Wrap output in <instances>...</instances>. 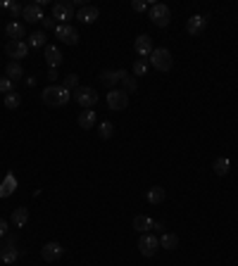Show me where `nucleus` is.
<instances>
[{
	"instance_id": "obj_1",
	"label": "nucleus",
	"mask_w": 238,
	"mask_h": 266,
	"mask_svg": "<svg viewBox=\"0 0 238 266\" xmlns=\"http://www.w3.org/2000/svg\"><path fill=\"white\" fill-rule=\"evenodd\" d=\"M41 100L46 102L48 107H62V105H67V102L71 100V93L69 91H64L62 86H48L43 88V93H41Z\"/></svg>"
},
{
	"instance_id": "obj_2",
	"label": "nucleus",
	"mask_w": 238,
	"mask_h": 266,
	"mask_svg": "<svg viewBox=\"0 0 238 266\" xmlns=\"http://www.w3.org/2000/svg\"><path fill=\"white\" fill-rule=\"evenodd\" d=\"M148 60H150V64L157 71H169L174 67V57H172V53H169L167 48H155Z\"/></svg>"
},
{
	"instance_id": "obj_3",
	"label": "nucleus",
	"mask_w": 238,
	"mask_h": 266,
	"mask_svg": "<svg viewBox=\"0 0 238 266\" xmlns=\"http://www.w3.org/2000/svg\"><path fill=\"white\" fill-rule=\"evenodd\" d=\"M71 98L76 100V105L79 107H84V110H91L95 102H98V91L91 86H79L74 93H71Z\"/></svg>"
},
{
	"instance_id": "obj_4",
	"label": "nucleus",
	"mask_w": 238,
	"mask_h": 266,
	"mask_svg": "<svg viewBox=\"0 0 238 266\" xmlns=\"http://www.w3.org/2000/svg\"><path fill=\"white\" fill-rule=\"evenodd\" d=\"M148 15H150V22L155 24V26H167L169 24V19H172V12H169V8L167 5H162V3H150V10H148Z\"/></svg>"
},
{
	"instance_id": "obj_5",
	"label": "nucleus",
	"mask_w": 238,
	"mask_h": 266,
	"mask_svg": "<svg viewBox=\"0 0 238 266\" xmlns=\"http://www.w3.org/2000/svg\"><path fill=\"white\" fill-rule=\"evenodd\" d=\"M41 257L48 264H55V261H60L64 257V247L60 243H55V240H50V243H46L41 247Z\"/></svg>"
},
{
	"instance_id": "obj_6",
	"label": "nucleus",
	"mask_w": 238,
	"mask_h": 266,
	"mask_svg": "<svg viewBox=\"0 0 238 266\" xmlns=\"http://www.w3.org/2000/svg\"><path fill=\"white\" fill-rule=\"evenodd\" d=\"M53 19L60 24H67V19H74V3L71 0H62L53 5Z\"/></svg>"
},
{
	"instance_id": "obj_7",
	"label": "nucleus",
	"mask_w": 238,
	"mask_h": 266,
	"mask_svg": "<svg viewBox=\"0 0 238 266\" xmlns=\"http://www.w3.org/2000/svg\"><path fill=\"white\" fill-rule=\"evenodd\" d=\"M157 250H160L157 235L143 233V235H141V240H138V252H141L143 257H152V254H157Z\"/></svg>"
},
{
	"instance_id": "obj_8",
	"label": "nucleus",
	"mask_w": 238,
	"mask_h": 266,
	"mask_svg": "<svg viewBox=\"0 0 238 266\" xmlns=\"http://www.w3.org/2000/svg\"><path fill=\"white\" fill-rule=\"evenodd\" d=\"M55 36L62 40L64 46H76V43H79V31H76L71 24H57Z\"/></svg>"
},
{
	"instance_id": "obj_9",
	"label": "nucleus",
	"mask_w": 238,
	"mask_h": 266,
	"mask_svg": "<svg viewBox=\"0 0 238 266\" xmlns=\"http://www.w3.org/2000/svg\"><path fill=\"white\" fill-rule=\"evenodd\" d=\"M5 55L12 57V62H19L24 57L29 55V43H24V40H10L8 46H5Z\"/></svg>"
},
{
	"instance_id": "obj_10",
	"label": "nucleus",
	"mask_w": 238,
	"mask_h": 266,
	"mask_svg": "<svg viewBox=\"0 0 238 266\" xmlns=\"http://www.w3.org/2000/svg\"><path fill=\"white\" fill-rule=\"evenodd\" d=\"M129 105V93H124V91H117V88H112L110 93H107V107L114 112L119 110H127Z\"/></svg>"
},
{
	"instance_id": "obj_11",
	"label": "nucleus",
	"mask_w": 238,
	"mask_h": 266,
	"mask_svg": "<svg viewBox=\"0 0 238 266\" xmlns=\"http://www.w3.org/2000/svg\"><path fill=\"white\" fill-rule=\"evenodd\" d=\"M124 76H127V71L124 69H105V71H100V76L98 78H100V83H103L105 88H110L112 91L117 83H122V78Z\"/></svg>"
},
{
	"instance_id": "obj_12",
	"label": "nucleus",
	"mask_w": 238,
	"mask_h": 266,
	"mask_svg": "<svg viewBox=\"0 0 238 266\" xmlns=\"http://www.w3.org/2000/svg\"><path fill=\"white\" fill-rule=\"evenodd\" d=\"M43 57H46V62H48L50 69H57V67L62 64V60H64L62 50H60L57 46H46L43 48Z\"/></svg>"
},
{
	"instance_id": "obj_13",
	"label": "nucleus",
	"mask_w": 238,
	"mask_h": 266,
	"mask_svg": "<svg viewBox=\"0 0 238 266\" xmlns=\"http://www.w3.org/2000/svg\"><path fill=\"white\" fill-rule=\"evenodd\" d=\"M24 22H29V24H36V22H43V8H41L38 3H29V5H24Z\"/></svg>"
},
{
	"instance_id": "obj_14",
	"label": "nucleus",
	"mask_w": 238,
	"mask_h": 266,
	"mask_svg": "<svg viewBox=\"0 0 238 266\" xmlns=\"http://www.w3.org/2000/svg\"><path fill=\"white\" fill-rule=\"evenodd\" d=\"M205 26H207V15H193L186 22V31L190 36H200V33L205 31Z\"/></svg>"
},
{
	"instance_id": "obj_15",
	"label": "nucleus",
	"mask_w": 238,
	"mask_h": 266,
	"mask_svg": "<svg viewBox=\"0 0 238 266\" xmlns=\"http://www.w3.org/2000/svg\"><path fill=\"white\" fill-rule=\"evenodd\" d=\"M134 48L141 57H150V53L155 50V48H152V38L148 36V33H141V36L134 40Z\"/></svg>"
},
{
	"instance_id": "obj_16",
	"label": "nucleus",
	"mask_w": 238,
	"mask_h": 266,
	"mask_svg": "<svg viewBox=\"0 0 238 266\" xmlns=\"http://www.w3.org/2000/svg\"><path fill=\"white\" fill-rule=\"evenodd\" d=\"M98 17H100V10L95 8V5H81L79 12H76V19L81 24H93Z\"/></svg>"
},
{
	"instance_id": "obj_17",
	"label": "nucleus",
	"mask_w": 238,
	"mask_h": 266,
	"mask_svg": "<svg viewBox=\"0 0 238 266\" xmlns=\"http://www.w3.org/2000/svg\"><path fill=\"white\" fill-rule=\"evenodd\" d=\"M76 121H79V126L84 128V131H91V128L98 124V114H95L93 110H84L79 114V119H76Z\"/></svg>"
},
{
	"instance_id": "obj_18",
	"label": "nucleus",
	"mask_w": 238,
	"mask_h": 266,
	"mask_svg": "<svg viewBox=\"0 0 238 266\" xmlns=\"http://www.w3.org/2000/svg\"><path fill=\"white\" fill-rule=\"evenodd\" d=\"M17 190V179H15V173H8L5 179H3V183H0V197L5 200V197H10L12 193Z\"/></svg>"
},
{
	"instance_id": "obj_19",
	"label": "nucleus",
	"mask_w": 238,
	"mask_h": 266,
	"mask_svg": "<svg viewBox=\"0 0 238 266\" xmlns=\"http://www.w3.org/2000/svg\"><path fill=\"white\" fill-rule=\"evenodd\" d=\"M0 259H3L5 264H15L17 259H19V250H17V245H3V250H0Z\"/></svg>"
},
{
	"instance_id": "obj_20",
	"label": "nucleus",
	"mask_w": 238,
	"mask_h": 266,
	"mask_svg": "<svg viewBox=\"0 0 238 266\" xmlns=\"http://www.w3.org/2000/svg\"><path fill=\"white\" fill-rule=\"evenodd\" d=\"M5 76L12 81V83H17V81H22L24 78V69L19 62H10L8 67H5Z\"/></svg>"
},
{
	"instance_id": "obj_21",
	"label": "nucleus",
	"mask_w": 238,
	"mask_h": 266,
	"mask_svg": "<svg viewBox=\"0 0 238 266\" xmlns=\"http://www.w3.org/2000/svg\"><path fill=\"white\" fill-rule=\"evenodd\" d=\"M212 169H214L217 176H226V173L231 171V159L229 157H217V159L212 162Z\"/></svg>"
},
{
	"instance_id": "obj_22",
	"label": "nucleus",
	"mask_w": 238,
	"mask_h": 266,
	"mask_svg": "<svg viewBox=\"0 0 238 266\" xmlns=\"http://www.w3.org/2000/svg\"><path fill=\"white\" fill-rule=\"evenodd\" d=\"M26 221H29V209H26V207H17V209L12 211V224H15L17 228H24Z\"/></svg>"
},
{
	"instance_id": "obj_23",
	"label": "nucleus",
	"mask_w": 238,
	"mask_h": 266,
	"mask_svg": "<svg viewBox=\"0 0 238 266\" xmlns=\"http://www.w3.org/2000/svg\"><path fill=\"white\" fill-rule=\"evenodd\" d=\"M5 33L10 36V40H22L24 38V24L19 22H12L5 26Z\"/></svg>"
},
{
	"instance_id": "obj_24",
	"label": "nucleus",
	"mask_w": 238,
	"mask_h": 266,
	"mask_svg": "<svg viewBox=\"0 0 238 266\" xmlns=\"http://www.w3.org/2000/svg\"><path fill=\"white\" fill-rule=\"evenodd\" d=\"M134 228L138 231V233H148V231L152 228V219H150V216H143V214H138V216L134 219Z\"/></svg>"
},
{
	"instance_id": "obj_25",
	"label": "nucleus",
	"mask_w": 238,
	"mask_h": 266,
	"mask_svg": "<svg viewBox=\"0 0 238 266\" xmlns=\"http://www.w3.org/2000/svg\"><path fill=\"white\" fill-rule=\"evenodd\" d=\"M160 247H165V250H176V247H179V235L165 233L162 238H160Z\"/></svg>"
},
{
	"instance_id": "obj_26",
	"label": "nucleus",
	"mask_w": 238,
	"mask_h": 266,
	"mask_svg": "<svg viewBox=\"0 0 238 266\" xmlns=\"http://www.w3.org/2000/svg\"><path fill=\"white\" fill-rule=\"evenodd\" d=\"M148 202L150 204H160V202H165V188L162 186H152L150 190H148Z\"/></svg>"
},
{
	"instance_id": "obj_27",
	"label": "nucleus",
	"mask_w": 238,
	"mask_h": 266,
	"mask_svg": "<svg viewBox=\"0 0 238 266\" xmlns=\"http://www.w3.org/2000/svg\"><path fill=\"white\" fill-rule=\"evenodd\" d=\"M3 100H5V107H8V110H17V107L22 105V95L17 93V91H12V93L3 95Z\"/></svg>"
},
{
	"instance_id": "obj_28",
	"label": "nucleus",
	"mask_w": 238,
	"mask_h": 266,
	"mask_svg": "<svg viewBox=\"0 0 238 266\" xmlns=\"http://www.w3.org/2000/svg\"><path fill=\"white\" fill-rule=\"evenodd\" d=\"M98 136H100L103 141H110L112 136H114V124H112V121H100V126H98Z\"/></svg>"
},
{
	"instance_id": "obj_29",
	"label": "nucleus",
	"mask_w": 238,
	"mask_h": 266,
	"mask_svg": "<svg viewBox=\"0 0 238 266\" xmlns=\"http://www.w3.org/2000/svg\"><path fill=\"white\" fill-rule=\"evenodd\" d=\"M29 48H46V33L33 31L31 36H29Z\"/></svg>"
},
{
	"instance_id": "obj_30",
	"label": "nucleus",
	"mask_w": 238,
	"mask_h": 266,
	"mask_svg": "<svg viewBox=\"0 0 238 266\" xmlns=\"http://www.w3.org/2000/svg\"><path fill=\"white\" fill-rule=\"evenodd\" d=\"M62 88L64 91H69V93H74V91L79 88V76H76V74H69V76L62 81Z\"/></svg>"
},
{
	"instance_id": "obj_31",
	"label": "nucleus",
	"mask_w": 238,
	"mask_h": 266,
	"mask_svg": "<svg viewBox=\"0 0 238 266\" xmlns=\"http://www.w3.org/2000/svg\"><path fill=\"white\" fill-rule=\"evenodd\" d=\"M136 88H138V81H136L134 76H129L127 74V76L122 78V91H124V93H134Z\"/></svg>"
},
{
	"instance_id": "obj_32",
	"label": "nucleus",
	"mask_w": 238,
	"mask_h": 266,
	"mask_svg": "<svg viewBox=\"0 0 238 266\" xmlns=\"http://www.w3.org/2000/svg\"><path fill=\"white\" fill-rule=\"evenodd\" d=\"M131 71H134V76H145V71H148V62H145V60H136L134 67H131Z\"/></svg>"
},
{
	"instance_id": "obj_33",
	"label": "nucleus",
	"mask_w": 238,
	"mask_h": 266,
	"mask_svg": "<svg viewBox=\"0 0 238 266\" xmlns=\"http://www.w3.org/2000/svg\"><path fill=\"white\" fill-rule=\"evenodd\" d=\"M12 91H15V83H12L8 76H0V93L8 95V93H12Z\"/></svg>"
},
{
	"instance_id": "obj_34",
	"label": "nucleus",
	"mask_w": 238,
	"mask_h": 266,
	"mask_svg": "<svg viewBox=\"0 0 238 266\" xmlns=\"http://www.w3.org/2000/svg\"><path fill=\"white\" fill-rule=\"evenodd\" d=\"M131 10H134V12H145V10H150V3H145V0H134V3H131Z\"/></svg>"
},
{
	"instance_id": "obj_35",
	"label": "nucleus",
	"mask_w": 238,
	"mask_h": 266,
	"mask_svg": "<svg viewBox=\"0 0 238 266\" xmlns=\"http://www.w3.org/2000/svg\"><path fill=\"white\" fill-rule=\"evenodd\" d=\"M22 12H24V5H19V3H12V5H10V15L12 17H22Z\"/></svg>"
},
{
	"instance_id": "obj_36",
	"label": "nucleus",
	"mask_w": 238,
	"mask_h": 266,
	"mask_svg": "<svg viewBox=\"0 0 238 266\" xmlns=\"http://www.w3.org/2000/svg\"><path fill=\"white\" fill-rule=\"evenodd\" d=\"M43 26H46V29H57V22L53 17H43Z\"/></svg>"
},
{
	"instance_id": "obj_37",
	"label": "nucleus",
	"mask_w": 238,
	"mask_h": 266,
	"mask_svg": "<svg viewBox=\"0 0 238 266\" xmlns=\"http://www.w3.org/2000/svg\"><path fill=\"white\" fill-rule=\"evenodd\" d=\"M3 235H8V221L5 219H0V238H3Z\"/></svg>"
},
{
	"instance_id": "obj_38",
	"label": "nucleus",
	"mask_w": 238,
	"mask_h": 266,
	"mask_svg": "<svg viewBox=\"0 0 238 266\" xmlns=\"http://www.w3.org/2000/svg\"><path fill=\"white\" fill-rule=\"evenodd\" d=\"M5 245H17V238L15 235H5Z\"/></svg>"
},
{
	"instance_id": "obj_39",
	"label": "nucleus",
	"mask_w": 238,
	"mask_h": 266,
	"mask_svg": "<svg viewBox=\"0 0 238 266\" xmlns=\"http://www.w3.org/2000/svg\"><path fill=\"white\" fill-rule=\"evenodd\" d=\"M48 78H50V81H57V78H60V76H57V69H50V71H48Z\"/></svg>"
},
{
	"instance_id": "obj_40",
	"label": "nucleus",
	"mask_w": 238,
	"mask_h": 266,
	"mask_svg": "<svg viewBox=\"0 0 238 266\" xmlns=\"http://www.w3.org/2000/svg\"><path fill=\"white\" fill-rule=\"evenodd\" d=\"M10 5H12V0H0V8L3 10H10Z\"/></svg>"
},
{
	"instance_id": "obj_41",
	"label": "nucleus",
	"mask_w": 238,
	"mask_h": 266,
	"mask_svg": "<svg viewBox=\"0 0 238 266\" xmlns=\"http://www.w3.org/2000/svg\"><path fill=\"white\" fill-rule=\"evenodd\" d=\"M152 228H155V231H162V228H165V224H162V221H152Z\"/></svg>"
},
{
	"instance_id": "obj_42",
	"label": "nucleus",
	"mask_w": 238,
	"mask_h": 266,
	"mask_svg": "<svg viewBox=\"0 0 238 266\" xmlns=\"http://www.w3.org/2000/svg\"><path fill=\"white\" fill-rule=\"evenodd\" d=\"M0 250H3V245H0Z\"/></svg>"
}]
</instances>
